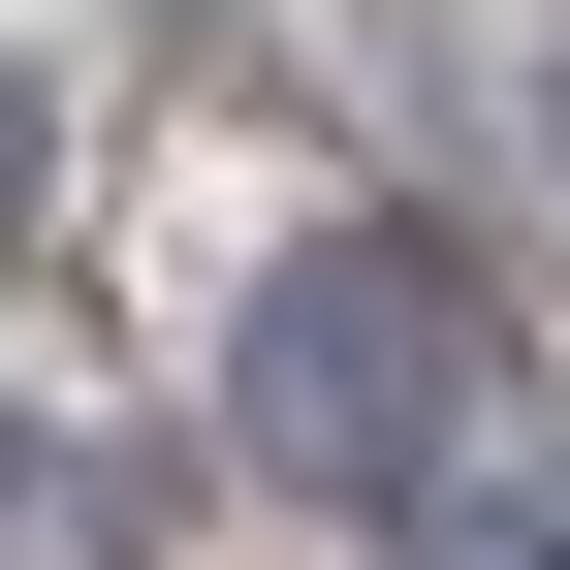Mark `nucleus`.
Wrapping results in <instances>:
<instances>
[{
  "mask_svg": "<svg viewBox=\"0 0 570 570\" xmlns=\"http://www.w3.org/2000/svg\"><path fill=\"white\" fill-rule=\"evenodd\" d=\"M508 570H570V444H539V475H508Z\"/></svg>",
  "mask_w": 570,
  "mask_h": 570,
  "instance_id": "nucleus-3",
  "label": "nucleus"
},
{
  "mask_svg": "<svg viewBox=\"0 0 570 570\" xmlns=\"http://www.w3.org/2000/svg\"><path fill=\"white\" fill-rule=\"evenodd\" d=\"M223 444H254V508H348V539L475 508V444H508V285L444 223H285L223 285Z\"/></svg>",
  "mask_w": 570,
  "mask_h": 570,
  "instance_id": "nucleus-1",
  "label": "nucleus"
},
{
  "mask_svg": "<svg viewBox=\"0 0 570 570\" xmlns=\"http://www.w3.org/2000/svg\"><path fill=\"white\" fill-rule=\"evenodd\" d=\"M127 539H159V475H127L96 412H32V381H0V570H127Z\"/></svg>",
  "mask_w": 570,
  "mask_h": 570,
  "instance_id": "nucleus-2",
  "label": "nucleus"
}]
</instances>
